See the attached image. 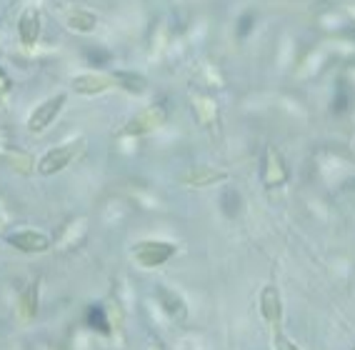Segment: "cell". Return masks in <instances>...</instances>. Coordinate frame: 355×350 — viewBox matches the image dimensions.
<instances>
[{
    "mask_svg": "<svg viewBox=\"0 0 355 350\" xmlns=\"http://www.w3.org/2000/svg\"><path fill=\"white\" fill-rule=\"evenodd\" d=\"M220 208H223V213L228 215V218H235L240 213V196L238 190H225L223 196H220Z\"/></svg>",
    "mask_w": 355,
    "mask_h": 350,
    "instance_id": "obj_18",
    "label": "cell"
},
{
    "mask_svg": "<svg viewBox=\"0 0 355 350\" xmlns=\"http://www.w3.org/2000/svg\"><path fill=\"white\" fill-rule=\"evenodd\" d=\"M263 183L268 188H280L288 183V165H285L280 150L273 146L265 148V165H263Z\"/></svg>",
    "mask_w": 355,
    "mask_h": 350,
    "instance_id": "obj_5",
    "label": "cell"
},
{
    "mask_svg": "<svg viewBox=\"0 0 355 350\" xmlns=\"http://www.w3.org/2000/svg\"><path fill=\"white\" fill-rule=\"evenodd\" d=\"M166 120H168L166 103H155V105H148L145 110H140L133 120H128L125 128L120 131V135H128V138H140V135H148V133L158 131Z\"/></svg>",
    "mask_w": 355,
    "mask_h": 350,
    "instance_id": "obj_2",
    "label": "cell"
},
{
    "mask_svg": "<svg viewBox=\"0 0 355 350\" xmlns=\"http://www.w3.org/2000/svg\"><path fill=\"white\" fill-rule=\"evenodd\" d=\"M88 325L93 330H98V333H103V336H108L110 328H113V321H108L105 308L93 306V308H88Z\"/></svg>",
    "mask_w": 355,
    "mask_h": 350,
    "instance_id": "obj_16",
    "label": "cell"
},
{
    "mask_svg": "<svg viewBox=\"0 0 355 350\" xmlns=\"http://www.w3.org/2000/svg\"><path fill=\"white\" fill-rule=\"evenodd\" d=\"M120 88H128L131 93H143L145 90V78L138 73H128V70H120V73H113Z\"/></svg>",
    "mask_w": 355,
    "mask_h": 350,
    "instance_id": "obj_17",
    "label": "cell"
},
{
    "mask_svg": "<svg viewBox=\"0 0 355 350\" xmlns=\"http://www.w3.org/2000/svg\"><path fill=\"white\" fill-rule=\"evenodd\" d=\"M38 298H40V283H30L28 288L21 293V298H18V308H15L18 321L30 323L33 318H36L38 315Z\"/></svg>",
    "mask_w": 355,
    "mask_h": 350,
    "instance_id": "obj_14",
    "label": "cell"
},
{
    "mask_svg": "<svg viewBox=\"0 0 355 350\" xmlns=\"http://www.w3.org/2000/svg\"><path fill=\"white\" fill-rule=\"evenodd\" d=\"M40 30H43V18H40V10L38 8H25L21 13V21H18V36H21V43L25 48H33V45L40 40Z\"/></svg>",
    "mask_w": 355,
    "mask_h": 350,
    "instance_id": "obj_8",
    "label": "cell"
},
{
    "mask_svg": "<svg viewBox=\"0 0 355 350\" xmlns=\"http://www.w3.org/2000/svg\"><path fill=\"white\" fill-rule=\"evenodd\" d=\"M66 100H68L66 93H55L51 95V98H45L43 103H38L36 108H33V113L28 116V131L36 133V135L48 131V128L58 120L60 110L66 108Z\"/></svg>",
    "mask_w": 355,
    "mask_h": 350,
    "instance_id": "obj_3",
    "label": "cell"
},
{
    "mask_svg": "<svg viewBox=\"0 0 355 350\" xmlns=\"http://www.w3.org/2000/svg\"><path fill=\"white\" fill-rule=\"evenodd\" d=\"M63 23H66L73 33L83 36V33H93L98 28V15L93 10H86V8H70V10L63 13Z\"/></svg>",
    "mask_w": 355,
    "mask_h": 350,
    "instance_id": "obj_12",
    "label": "cell"
},
{
    "mask_svg": "<svg viewBox=\"0 0 355 350\" xmlns=\"http://www.w3.org/2000/svg\"><path fill=\"white\" fill-rule=\"evenodd\" d=\"M8 243L23 253H45L51 250V238L40 230H15L8 235Z\"/></svg>",
    "mask_w": 355,
    "mask_h": 350,
    "instance_id": "obj_7",
    "label": "cell"
},
{
    "mask_svg": "<svg viewBox=\"0 0 355 350\" xmlns=\"http://www.w3.org/2000/svg\"><path fill=\"white\" fill-rule=\"evenodd\" d=\"M193 105H196V113H198V120L203 125H211L218 120V105L213 98H205V95H198L196 100H193Z\"/></svg>",
    "mask_w": 355,
    "mask_h": 350,
    "instance_id": "obj_15",
    "label": "cell"
},
{
    "mask_svg": "<svg viewBox=\"0 0 355 350\" xmlns=\"http://www.w3.org/2000/svg\"><path fill=\"white\" fill-rule=\"evenodd\" d=\"M255 28V13L253 10H248V13H243L238 18V28H235V33H238V38L243 40V38L250 36V30Z\"/></svg>",
    "mask_w": 355,
    "mask_h": 350,
    "instance_id": "obj_19",
    "label": "cell"
},
{
    "mask_svg": "<svg viewBox=\"0 0 355 350\" xmlns=\"http://www.w3.org/2000/svg\"><path fill=\"white\" fill-rule=\"evenodd\" d=\"M276 348L278 350H300L295 343H290L288 338H278V345H276Z\"/></svg>",
    "mask_w": 355,
    "mask_h": 350,
    "instance_id": "obj_21",
    "label": "cell"
},
{
    "mask_svg": "<svg viewBox=\"0 0 355 350\" xmlns=\"http://www.w3.org/2000/svg\"><path fill=\"white\" fill-rule=\"evenodd\" d=\"M178 253V245L168 241H143L133 248V258L143 268H160Z\"/></svg>",
    "mask_w": 355,
    "mask_h": 350,
    "instance_id": "obj_4",
    "label": "cell"
},
{
    "mask_svg": "<svg viewBox=\"0 0 355 350\" xmlns=\"http://www.w3.org/2000/svg\"><path fill=\"white\" fill-rule=\"evenodd\" d=\"M86 153V140L83 138H75L66 146H58V148H51L48 153L38 161V173L40 175H58L60 170H66L73 161H78L80 155Z\"/></svg>",
    "mask_w": 355,
    "mask_h": 350,
    "instance_id": "obj_1",
    "label": "cell"
},
{
    "mask_svg": "<svg viewBox=\"0 0 355 350\" xmlns=\"http://www.w3.org/2000/svg\"><path fill=\"white\" fill-rule=\"evenodd\" d=\"M261 313L263 321L268 323L273 336L278 338V323H280V293L276 285H265L261 293Z\"/></svg>",
    "mask_w": 355,
    "mask_h": 350,
    "instance_id": "obj_10",
    "label": "cell"
},
{
    "mask_svg": "<svg viewBox=\"0 0 355 350\" xmlns=\"http://www.w3.org/2000/svg\"><path fill=\"white\" fill-rule=\"evenodd\" d=\"M148 350H166V348H163V345H160L158 340H153V343L148 345Z\"/></svg>",
    "mask_w": 355,
    "mask_h": 350,
    "instance_id": "obj_22",
    "label": "cell"
},
{
    "mask_svg": "<svg viewBox=\"0 0 355 350\" xmlns=\"http://www.w3.org/2000/svg\"><path fill=\"white\" fill-rule=\"evenodd\" d=\"M86 233H88V220L86 218H75V220H70L63 230H60L55 245H58L60 253H68V250L78 248L80 241L86 238Z\"/></svg>",
    "mask_w": 355,
    "mask_h": 350,
    "instance_id": "obj_13",
    "label": "cell"
},
{
    "mask_svg": "<svg viewBox=\"0 0 355 350\" xmlns=\"http://www.w3.org/2000/svg\"><path fill=\"white\" fill-rule=\"evenodd\" d=\"M155 298H158V306L168 313V318H173V321L178 323L188 321V306H185L181 293L170 291L166 285H158V288H155Z\"/></svg>",
    "mask_w": 355,
    "mask_h": 350,
    "instance_id": "obj_9",
    "label": "cell"
},
{
    "mask_svg": "<svg viewBox=\"0 0 355 350\" xmlns=\"http://www.w3.org/2000/svg\"><path fill=\"white\" fill-rule=\"evenodd\" d=\"M220 180H228V173H225V170H215V168H208V165H200V168L188 170L178 183L185 185V188H208V185H215V183H220Z\"/></svg>",
    "mask_w": 355,
    "mask_h": 350,
    "instance_id": "obj_11",
    "label": "cell"
},
{
    "mask_svg": "<svg viewBox=\"0 0 355 350\" xmlns=\"http://www.w3.org/2000/svg\"><path fill=\"white\" fill-rule=\"evenodd\" d=\"M116 85H118L116 75H105V73H83L73 78V90L78 95H101L108 93L110 88Z\"/></svg>",
    "mask_w": 355,
    "mask_h": 350,
    "instance_id": "obj_6",
    "label": "cell"
},
{
    "mask_svg": "<svg viewBox=\"0 0 355 350\" xmlns=\"http://www.w3.org/2000/svg\"><path fill=\"white\" fill-rule=\"evenodd\" d=\"M86 55H88V60L93 63V66H105L110 60V55L105 51H95V48H86Z\"/></svg>",
    "mask_w": 355,
    "mask_h": 350,
    "instance_id": "obj_20",
    "label": "cell"
}]
</instances>
